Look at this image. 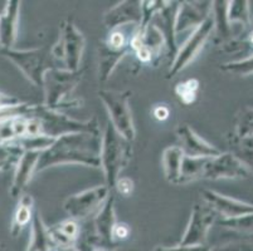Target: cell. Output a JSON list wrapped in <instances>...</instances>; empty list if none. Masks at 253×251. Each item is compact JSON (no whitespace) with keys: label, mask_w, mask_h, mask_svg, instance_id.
Returning <instances> with one entry per match:
<instances>
[{"label":"cell","mask_w":253,"mask_h":251,"mask_svg":"<svg viewBox=\"0 0 253 251\" xmlns=\"http://www.w3.org/2000/svg\"><path fill=\"white\" fill-rule=\"evenodd\" d=\"M58 251H80V250H78V249H76V246H75V248H68V249H61V250H58Z\"/></svg>","instance_id":"40"},{"label":"cell","mask_w":253,"mask_h":251,"mask_svg":"<svg viewBox=\"0 0 253 251\" xmlns=\"http://www.w3.org/2000/svg\"><path fill=\"white\" fill-rule=\"evenodd\" d=\"M209 251H253V241H234L225 245L209 248Z\"/></svg>","instance_id":"33"},{"label":"cell","mask_w":253,"mask_h":251,"mask_svg":"<svg viewBox=\"0 0 253 251\" xmlns=\"http://www.w3.org/2000/svg\"><path fill=\"white\" fill-rule=\"evenodd\" d=\"M248 41H250L251 45H253V31H251L248 34Z\"/></svg>","instance_id":"39"},{"label":"cell","mask_w":253,"mask_h":251,"mask_svg":"<svg viewBox=\"0 0 253 251\" xmlns=\"http://www.w3.org/2000/svg\"><path fill=\"white\" fill-rule=\"evenodd\" d=\"M142 19L141 1L139 0H125L105 13L103 24L109 31H116L120 27L134 25L139 27Z\"/></svg>","instance_id":"16"},{"label":"cell","mask_w":253,"mask_h":251,"mask_svg":"<svg viewBox=\"0 0 253 251\" xmlns=\"http://www.w3.org/2000/svg\"><path fill=\"white\" fill-rule=\"evenodd\" d=\"M117 225L116 218V210H115V196L110 195L105 204L101 206L100 210L96 213L93 221H92V226L93 231L91 235H87L86 239L82 240L84 246H91V250L93 248H103V249H111L116 246L115 243L114 231Z\"/></svg>","instance_id":"8"},{"label":"cell","mask_w":253,"mask_h":251,"mask_svg":"<svg viewBox=\"0 0 253 251\" xmlns=\"http://www.w3.org/2000/svg\"><path fill=\"white\" fill-rule=\"evenodd\" d=\"M253 171L232 152H222L215 157L207 158L201 179H250Z\"/></svg>","instance_id":"10"},{"label":"cell","mask_w":253,"mask_h":251,"mask_svg":"<svg viewBox=\"0 0 253 251\" xmlns=\"http://www.w3.org/2000/svg\"><path fill=\"white\" fill-rule=\"evenodd\" d=\"M84 71L68 72L64 69L54 68L45 74L43 93L44 102L43 107L48 109L62 112L63 109L77 108L82 105L80 100H68V97L77 88L78 83L82 80Z\"/></svg>","instance_id":"3"},{"label":"cell","mask_w":253,"mask_h":251,"mask_svg":"<svg viewBox=\"0 0 253 251\" xmlns=\"http://www.w3.org/2000/svg\"><path fill=\"white\" fill-rule=\"evenodd\" d=\"M206 161L207 158L188 157V156H184L183 166H181L180 185L192 182V181H195V179H201L203 167L204 165H206Z\"/></svg>","instance_id":"27"},{"label":"cell","mask_w":253,"mask_h":251,"mask_svg":"<svg viewBox=\"0 0 253 251\" xmlns=\"http://www.w3.org/2000/svg\"><path fill=\"white\" fill-rule=\"evenodd\" d=\"M56 246L50 239L47 225L43 221L42 215L38 210L33 211L31 229V240L25 251H54Z\"/></svg>","instance_id":"23"},{"label":"cell","mask_w":253,"mask_h":251,"mask_svg":"<svg viewBox=\"0 0 253 251\" xmlns=\"http://www.w3.org/2000/svg\"><path fill=\"white\" fill-rule=\"evenodd\" d=\"M233 137H253V107H245L237 113Z\"/></svg>","instance_id":"28"},{"label":"cell","mask_w":253,"mask_h":251,"mask_svg":"<svg viewBox=\"0 0 253 251\" xmlns=\"http://www.w3.org/2000/svg\"><path fill=\"white\" fill-rule=\"evenodd\" d=\"M130 45L125 48H115L106 41L98 45V79L100 82L109 80L119 63L130 52Z\"/></svg>","instance_id":"21"},{"label":"cell","mask_w":253,"mask_h":251,"mask_svg":"<svg viewBox=\"0 0 253 251\" xmlns=\"http://www.w3.org/2000/svg\"><path fill=\"white\" fill-rule=\"evenodd\" d=\"M213 28H214L213 18L209 14V17L195 31H193L192 34L188 36V39L184 41L183 45L179 47L175 58H174L172 63L170 64V68L168 71V78L169 79L175 77L178 73H180L183 69H185L186 67L194 61L195 57L203 49L207 40H208L209 36L213 33Z\"/></svg>","instance_id":"9"},{"label":"cell","mask_w":253,"mask_h":251,"mask_svg":"<svg viewBox=\"0 0 253 251\" xmlns=\"http://www.w3.org/2000/svg\"><path fill=\"white\" fill-rule=\"evenodd\" d=\"M33 197L23 195L19 200V205L14 214V217L10 225V234L13 238H17L25 226H28L33 218Z\"/></svg>","instance_id":"25"},{"label":"cell","mask_w":253,"mask_h":251,"mask_svg":"<svg viewBox=\"0 0 253 251\" xmlns=\"http://www.w3.org/2000/svg\"><path fill=\"white\" fill-rule=\"evenodd\" d=\"M101 136L73 133L56 138L48 148L41 152L36 175L58 165H82L100 169Z\"/></svg>","instance_id":"1"},{"label":"cell","mask_w":253,"mask_h":251,"mask_svg":"<svg viewBox=\"0 0 253 251\" xmlns=\"http://www.w3.org/2000/svg\"><path fill=\"white\" fill-rule=\"evenodd\" d=\"M220 68L225 72L234 73V74H238L241 77H247V75L253 74V54L248 55L243 59H239V61L223 64Z\"/></svg>","instance_id":"31"},{"label":"cell","mask_w":253,"mask_h":251,"mask_svg":"<svg viewBox=\"0 0 253 251\" xmlns=\"http://www.w3.org/2000/svg\"><path fill=\"white\" fill-rule=\"evenodd\" d=\"M29 116L36 117L41 122V133L45 137L56 138L73 133H93L101 135L100 124L96 118L87 119V121H78L71 116L57 112V110L48 109L43 106H33Z\"/></svg>","instance_id":"4"},{"label":"cell","mask_w":253,"mask_h":251,"mask_svg":"<svg viewBox=\"0 0 253 251\" xmlns=\"http://www.w3.org/2000/svg\"><path fill=\"white\" fill-rule=\"evenodd\" d=\"M219 224L223 227L242 234H253V214L237 218H222Z\"/></svg>","instance_id":"30"},{"label":"cell","mask_w":253,"mask_h":251,"mask_svg":"<svg viewBox=\"0 0 253 251\" xmlns=\"http://www.w3.org/2000/svg\"><path fill=\"white\" fill-rule=\"evenodd\" d=\"M201 196L204 204L223 218H237L253 214V204L225 196L217 191L204 188L201 191Z\"/></svg>","instance_id":"14"},{"label":"cell","mask_w":253,"mask_h":251,"mask_svg":"<svg viewBox=\"0 0 253 251\" xmlns=\"http://www.w3.org/2000/svg\"><path fill=\"white\" fill-rule=\"evenodd\" d=\"M48 231L56 249L61 250V249L75 248L81 232V227L77 221L68 218L54 226L48 227Z\"/></svg>","instance_id":"22"},{"label":"cell","mask_w":253,"mask_h":251,"mask_svg":"<svg viewBox=\"0 0 253 251\" xmlns=\"http://www.w3.org/2000/svg\"><path fill=\"white\" fill-rule=\"evenodd\" d=\"M231 146L233 147V155L246 163L253 171V137L236 138L232 137Z\"/></svg>","instance_id":"29"},{"label":"cell","mask_w":253,"mask_h":251,"mask_svg":"<svg viewBox=\"0 0 253 251\" xmlns=\"http://www.w3.org/2000/svg\"><path fill=\"white\" fill-rule=\"evenodd\" d=\"M39 155H41L39 151H24L19 160L17 161L14 177H13L10 190H9V193L13 199H20L23 196V192L31 182L32 177L36 175Z\"/></svg>","instance_id":"17"},{"label":"cell","mask_w":253,"mask_h":251,"mask_svg":"<svg viewBox=\"0 0 253 251\" xmlns=\"http://www.w3.org/2000/svg\"><path fill=\"white\" fill-rule=\"evenodd\" d=\"M154 251H209V248L206 245L198 246H156Z\"/></svg>","instance_id":"34"},{"label":"cell","mask_w":253,"mask_h":251,"mask_svg":"<svg viewBox=\"0 0 253 251\" xmlns=\"http://www.w3.org/2000/svg\"><path fill=\"white\" fill-rule=\"evenodd\" d=\"M180 1H165L163 8L155 14L151 23L156 25L160 33L164 36L165 48H167V57L169 58L170 64L172 63L178 53L179 47L176 45V32L175 20L178 14Z\"/></svg>","instance_id":"13"},{"label":"cell","mask_w":253,"mask_h":251,"mask_svg":"<svg viewBox=\"0 0 253 251\" xmlns=\"http://www.w3.org/2000/svg\"><path fill=\"white\" fill-rule=\"evenodd\" d=\"M132 181H131L130 179H127V177H124V179H119V181L116 182V186L115 187H117V190H119L120 193H123L124 196H128L131 193V191H132Z\"/></svg>","instance_id":"36"},{"label":"cell","mask_w":253,"mask_h":251,"mask_svg":"<svg viewBox=\"0 0 253 251\" xmlns=\"http://www.w3.org/2000/svg\"><path fill=\"white\" fill-rule=\"evenodd\" d=\"M229 1L218 0L211 3V15L213 18V32H214V40L217 45H227L234 38L233 27L234 25L228 19Z\"/></svg>","instance_id":"18"},{"label":"cell","mask_w":253,"mask_h":251,"mask_svg":"<svg viewBox=\"0 0 253 251\" xmlns=\"http://www.w3.org/2000/svg\"><path fill=\"white\" fill-rule=\"evenodd\" d=\"M198 89V80L190 79L185 83H180L175 88L176 96L181 100V102L185 105H189L195 100V93Z\"/></svg>","instance_id":"32"},{"label":"cell","mask_w":253,"mask_h":251,"mask_svg":"<svg viewBox=\"0 0 253 251\" xmlns=\"http://www.w3.org/2000/svg\"><path fill=\"white\" fill-rule=\"evenodd\" d=\"M184 156L185 155L179 146L168 147L163 152V170L165 179L169 183L180 185Z\"/></svg>","instance_id":"24"},{"label":"cell","mask_w":253,"mask_h":251,"mask_svg":"<svg viewBox=\"0 0 253 251\" xmlns=\"http://www.w3.org/2000/svg\"><path fill=\"white\" fill-rule=\"evenodd\" d=\"M96 251H103V250H96Z\"/></svg>","instance_id":"42"},{"label":"cell","mask_w":253,"mask_h":251,"mask_svg":"<svg viewBox=\"0 0 253 251\" xmlns=\"http://www.w3.org/2000/svg\"><path fill=\"white\" fill-rule=\"evenodd\" d=\"M168 116H169V109L164 105L154 108V117L159 121H164V119L168 118Z\"/></svg>","instance_id":"38"},{"label":"cell","mask_w":253,"mask_h":251,"mask_svg":"<svg viewBox=\"0 0 253 251\" xmlns=\"http://www.w3.org/2000/svg\"><path fill=\"white\" fill-rule=\"evenodd\" d=\"M97 94L109 113L112 127L128 142H134L136 130L130 107V98L132 94L131 91L101 89Z\"/></svg>","instance_id":"7"},{"label":"cell","mask_w":253,"mask_h":251,"mask_svg":"<svg viewBox=\"0 0 253 251\" xmlns=\"http://www.w3.org/2000/svg\"><path fill=\"white\" fill-rule=\"evenodd\" d=\"M109 196V187L105 185L96 186L67 197L63 202V209L72 220H84L93 214L96 215Z\"/></svg>","instance_id":"11"},{"label":"cell","mask_w":253,"mask_h":251,"mask_svg":"<svg viewBox=\"0 0 253 251\" xmlns=\"http://www.w3.org/2000/svg\"><path fill=\"white\" fill-rule=\"evenodd\" d=\"M128 227L126 226L125 224H117L116 227H115V231H114V236L115 239H126L128 236Z\"/></svg>","instance_id":"37"},{"label":"cell","mask_w":253,"mask_h":251,"mask_svg":"<svg viewBox=\"0 0 253 251\" xmlns=\"http://www.w3.org/2000/svg\"><path fill=\"white\" fill-rule=\"evenodd\" d=\"M132 142L120 135L112 124L107 123L101 136V169L105 176V186L110 190L116 186L120 174L132 157Z\"/></svg>","instance_id":"2"},{"label":"cell","mask_w":253,"mask_h":251,"mask_svg":"<svg viewBox=\"0 0 253 251\" xmlns=\"http://www.w3.org/2000/svg\"><path fill=\"white\" fill-rule=\"evenodd\" d=\"M19 0H10L0 15V45L1 49H13L18 34V20L20 11Z\"/></svg>","instance_id":"20"},{"label":"cell","mask_w":253,"mask_h":251,"mask_svg":"<svg viewBox=\"0 0 253 251\" xmlns=\"http://www.w3.org/2000/svg\"><path fill=\"white\" fill-rule=\"evenodd\" d=\"M1 54L15 64L24 77L36 87L43 89L44 78L49 71L56 68L52 58L50 47L36 48V49L18 50L1 49Z\"/></svg>","instance_id":"6"},{"label":"cell","mask_w":253,"mask_h":251,"mask_svg":"<svg viewBox=\"0 0 253 251\" xmlns=\"http://www.w3.org/2000/svg\"><path fill=\"white\" fill-rule=\"evenodd\" d=\"M211 14V3L207 6H198L195 3L181 1L179 5L178 14L175 20V32L183 34L188 31H195Z\"/></svg>","instance_id":"19"},{"label":"cell","mask_w":253,"mask_h":251,"mask_svg":"<svg viewBox=\"0 0 253 251\" xmlns=\"http://www.w3.org/2000/svg\"><path fill=\"white\" fill-rule=\"evenodd\" d=\"M25 102L20 101L19 98L13 96H8V94L0 93V110L8 109V108L19 107V106L24 105Z\"/></svg>","instance_id":"35"},{"label":"cell","mask_w":253,"mask_h":251,"mask_svg":"<svg viewBox=\"0 0 253 251\" xmlns=\"http://www.w3.org/2000/svg\"><path fill=\"white\" fill-rule=\"evenodd\" d=\"M86 39L78 31L71 18L64 19L59 24V36L57 41L50 47L54 63L62 64L61 69L68 72H78L81 68Z\"/></svg>","instance_id":"5"},{"label":"cell","mask_w":253,"mask_h":251,"mask_svg":"<svg viewBox=\"0 0 253 251\" xmlns=\"http://www.w3.org/2000/svg\"><path fill=\"white\" fill-rule=\"evenodd\" d=\"M8 166H9V163L0 162V171H1V170H4V169H6V167H8Z\"/></svg>","instance_id":"41"},{"label":"cell","mask_w":253,"mask_h":251,"mask_svg":"<svg viewBox=\"0 0 253 251\" xmlns=\"http://www.w3.org/2000/svg\"><path fill=\"white\" fill-rule=\"evenodd\" d=\"M217 214L207 205L195 204L193 207L186 229L176 245L198 246L206 245L208 232L214 225Z\"/></svg>","instance_id":"12"},{"label":"cell","mask_w":253,"mask_h":251,"mask_svg":"<svg viewBox=\"0 0 253 251\" xmlns=\"http://www.w3.org/2000/svg\"><path fill=\"white\" fill-rule=\"evenodd\" d=\"M175 135L180 142V148L188 157L211 158L220 155L222 152L198 135L189 124H179Z\"/></svg>","instance_id":"15"},{"label":"cell","mask_w":253,"mask_h":251,"mask_svg":"<svg viewBox=\"0 0 253 251\" xmlns=\"http://www.w3.org/2000/svg\"><path fill=\"white\" fill-rule=\"evenodd\" d=\"M228 19L232 24H239L243 29L251 28L252 15L250 11V1H246V0L229 1Z\"/></svg>","instance_id":"26"}]
</instances>
